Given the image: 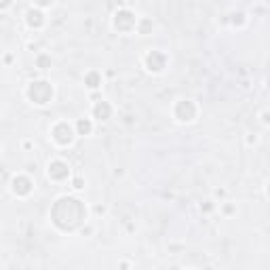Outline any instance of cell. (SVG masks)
Masks as SVG:
<instances>
[{
    "label": "cell",
    "instance_id": "6da1fadb",
    "mask_svg": "<svg viewBox=\"0 0 270 270\" xmlns=\"http://www.w3.org/2000/svg\"><path fill=\"white\" fill-rule=\"evenodd\" d=\"M87 216H89V211H87L84 201H80L78 196H70V194L55 198L51 213H49L51 224L59 232H74L82 228L87 224Z\"/></svg>",
    "mask_w": 270,
    "mask_h": 270
},
{
    "label": "cell",
    "instance_id": "7a4b0ae2",
    "mask_svg": "<svg viewBox=\"0 0 270 270\" xmlns=\"http://www.w3.org/2000/svg\"><path fill=\"white\" fill-rule=\"evenodd\" d=\"M25 97L27 102H32L34 106H49L55 97V87L51 80H45V78H36V80H30L25 87Z\"/></svg>",
    "mask_w": 270,
    "mask_h": 270
},
{
    "label": "cell",
    "instance_id": "3957f363",
    "mask_svg": "<svg viewBox=\"0 0 270 270\" xmlns=\"http://www.w3.org/2000/svg\"><path fill=\"white\" fill-rule=\"evenodd\" d=\"M51 139L55 141V146H59V148L72 146L74 139H76L74 125H70L68 121H57V123L51 127Z\"/></svg>",
    "mask_w": 270,
    "mask_h": 270
},
{
    "label": "cell",
    "instance_id": "277c9868",
    "mask_svg": "<svg viewBox=\"0 0 270 270\" xmlns=\"http://www.w3.org/2000/svg\"><path fill=\"white\" fill-rule=\"evenodd\" d=\"M137 21H139V17L129 7H121L114 15H112V25H114V30L123 32V34H129L133 30H137Z\"/></svg>",
    "mask_w": 270,
    "mask_h": 270
},
{
    "label": "cell",
    "instance_id": "5b68a950",
    "mask_svg": "<svg viewBox=\"0 0 270 270\" xmlns=\"http://www.w3.org/2000/svg\"><path fill=\"white\" fill-rule=\"evenodd\" d=\"M173 118L177 123H194L198 118V106L194 99H177V102L173 104Z\"/></svg>",
    "mask_w": 270,
    "mask_h": 270
},
{
    "label": "cell",
    "instance_id": "8992f818",
    "mask_svg": "<svg viewBox=\"0 0 270 270\" xmlns=\"http://www.w3.org/2000/svg\"><path fill=\"white\" fill-rule=\"evenodd\" d=\"M167 55L159 49H150L144 53V57H141V66L146 68V72L150 74H161L165 72V68H167Z\"/></svg>",
    "mask_w": 270,
    "mask_h": 270
},
{
    "label": "cell",
    "instance_id": "52a82bcc",
    "mask_svg": "<svg viewBox=\"0 0 270 270\" xmlns=\"http://www.w3.org/2000/svg\"><path fill=\"white\" fill-rule=\"evenodd\" d=\"M34 186H36L34 179L27 173H15V175H13V179H11L9 188H11V192L15 194L17 198H27L34 192Z\"/></svg>",
    "mask_w": 270,
    "mask_h": 270
},
{
    "label": "cell",
    "instance_id": "ba28073f",
    "mask_svg": "<svg viewBox=\"0 0 270 270\" xmlns=\"http://www.w3.org/2000/svg\"><path fill=\"white\" fill-rule=\"evenodd\" d=\"M70 165L64 161V159H53L49 165H47V177L51 182H66L70 177Z\"/></svg>",
    "mask_w": 270,
    "mask_h": 270
},
{
    "label": "cell",
    "instance_id": "9c48e42d",
    "mask_svg": "<svg viewBox=\"0 0 270 270\" xmlns=\"http://www.w3.org/2000/svg\"><path fill=\"white\" fill-rule=\"evenodd\" d=\"M25 25L30 27V30H40L42 25L47 23V15H45V11L38 9V7H30L25 11Z\"/></svg>",
    "mask_w": 270,
    "mask_h": 270
},
{
    "label": "cell",
    "instance_id": "30bf717a",
    "mask_svg": "<svg viewBox=\"0 0 270 270\" xmlns=\"http://www.w3.org/2000/svg\"><path fill=\"white\" fill-rule=\"evenodd\" d=\"M112 112H114L112 104L106 102V99H99V102H95L93 108H91V116L95 121H99V123H106V121L112 118Z\"/></svg>",
    "mask_w": 270,
    "mask_h": 270
},
{
    "label": "cell",
    "instance_id": "8fae6325",
    "mask_svg": "<svg viewBox=\"0 0 270 270\" xmlns=\"http://www.w3.org/2000/svg\"><path fill=\"white\" fill-rule=\"evenodd\" d=\"M84 87L95 91L102 87V72H97V70H89L87 74H84Z\"/></svg>",
    "mask_w": 270,
    "mask_h": 270
},
{
    "label": "cell",
    "instance_id": "7c38bea8",
    "mask_svg": "<svg viewBox=\"0 0 270 270\" xmlns=\"http://www.w3.org/2000/svg\"><path fill=\"white\" fill-rule=\"evenodd\" d=\"M74 129H76V135H91L93 133V118H78L76 125H74Z\"/></svg>",
    "mask_w": 270,
    "mask_h": 270
},
{
    "label": "cell",
    "instance_id": "4fadbf2b",
    "mask_svg": "<svg viewBox=\"0 0 270 270\" xmlns=\"http://www.w3.org/2000/svg\"><path fill=\"white\" fill-rule=\"evenodd\" d=\"M152 27H154L152 19H148V17H139V21H137V32H139V34H150V32H152Z\"/></svg>",
    "mask_w": 270,
    "mask_h": 270
},
{
    "label": "cell",
    "instance_id": "5bb4252c",
    "mask_svg": "<svg viewBox=\"0 0 270 270\" xmlns=\"http://www.w3.org/2000/svg\"><path fill=\"white\" fill-rule=\"evenodd\" d=\"M51 55H47V53H40V55H36V68L38 70H49L51 68Z\"/></svg>",
    "mask_w": 270,
    "mask_h": 270
},
{
    "label": "cell",
    "instance_id": "9a60e30c",
    "mask_svg": "<svg viewBox=\"0 0 270 270\" xmlns=\"http://www.w3.org/2000/svg\"><path fill=\"white\" fill-rule=\"evenodd\" d=\"M230 23L234 25V27H243L245 23H247V15H245V13H232V15H230Z\"/></svg>",
    "mask_w": 270,
    "mask_h": 270
},
{
    "label": "cell",
    "instance_id": "2e32d148",
    "mask_svg": "<svg viewBox=\"0 0 270 270\" xmlns=\"http://www.w3.org/2000/svg\"><path fill=\"white\" fill-rule=\"evenodd\" d=\"M72 188H74V190H82V188H84V179H82V177H74V179H72Z\"/></svg>",
    "mask_w": 270,
    "mask_h": 270
},
{
    "label": "cell",
    "instance_id": "e0dca14e",
    "mask_svg": "<svg viewBox=\"0 0 270 270\" xmlns=\"http://www.w3.org/2000/svg\"><path fill=\"white\" fill-rule=\"evenodd\" d=\"M213 207H216V205H213V201H207L205 205H201V211H205V213H209V211H213Z\"/></svg>",
    "mask_w": 270,
    "mask_h": 270
},
{
    "label": "cell",
    "instance_id": "ac0fdd59",
    "mask_svg": "<svg viewBox=\"0 0 270 270\" xmlns=\"http://www.w3.org/2000/svg\"><path fill=\"white\" fill-rule=\"evenodd\" d=\"M247 144H249V146L258 144V135H255V133H249V137H247Z\"/></svg>",
    "mask_w": 270,
    "mask_h": 270
},
{
    "label": "cell",
    "instance_id": "d6986e66",
    "mask_svg": "<svg viewBox=\"0 0 270 270\" xmlns=\"http://www.w3.org/2000/svg\"><path fill=\"white\" fill-rule=\"evenodd\" d=\"M262 123H264V125H270V112H268V110L262 112Z\"/></svg>",
    "mask_w": 270,
    "mask_h": 270
},
{
    "label": "cell",
    "instance_id": "ffe728a7",
    "mask_svg": "<svg viewBox=\"0 0 270 270\" xmlns=\"http://www.w3.org/2000/svg\"><path fill=\"white\" fill-rule=\"evenodd\" d=\"M266 194H268V198H270V182L266 184Z\"/></svg>",
    "mask_w": 270,
    "mask_h": 270
},
{
    "label": "cell",
    "instance_id": "44dd1931",
    "mask_svg": "<svg viewBox=\"0 0 270 270\" xmlns=\"http://www.w3.org/2000/svg\"><path fill=\"white\" fill-rule=\"evenodd\" d=\"M266 84H268V91H270V76H268V80H266Z\"/></svg>",
    "mask_w": 270,
    "mask_h": 270
}]
</instances>
